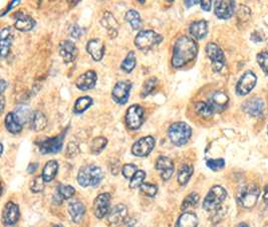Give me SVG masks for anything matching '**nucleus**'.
Segmentation results:
<instances>
[{
    "label": "nucleus",
    "instance_id": "35",
    "mask_svg": "<svg viewBox=\"0 0 268 227\" xmlns=\"http://www.w3.org/2000/svg\"><path fill=\"white\" fill-rule=\"evenodd\" d=\"M195 111H196V113L198 114V115L200 117L205 118V119L212 118V116L215 114V112L212 109V107L210 106L209 103H206V102L197 103L195 105Z\"/></svg>",
    "mask_w": 268,
    "mask_h": 227
},
{
    "label": "nucleus",
    "instance_id": "32",
    "mask_svg": "<svg viewBox=\"0 0 268 227\" xmlns=\"http://www.w3.org/2000/svg\"><path fill=\"white\" fill-rule=\"evenodd\" d=\"M75 193H76V189L73 186L65 185V184H61V185L58 187V190H56L54 198H56V199H58V202L61 203L63 200L72 198L75 195Z\"/></svg>",
    "mask_w": 268,
    "mask_h": 227
},
{
    "label": "nucleus",
    "instance_id": "49",
    "mask_svg": "<svg viewBox=\"0 0 268 227\" xmlns=\"http://www.w3.org/2000/svg\"><path fill=\"white\" fill-rule=\"evenodd\" d=\"M37 167H38V164L37 163H32V164H31L30 166H28V168H27V171H28V173H33V172H35V170L37 169Z\"/></svg>",
    "mask_w": 268,
    "mask_h": 227
},
{
    "label": "nucleus",
    "instance_id": "10",
    "mask_svg": "<svg viewBox=\"0 0 268 227\" xmlns=\"http://www.w3.org/2000/svg\"><path fill=\"white\" fill-rule=\"evenodd\" d=\"M256 82L257 78L255 74L251 72V70H247V72H245L243 76L239 79L236 84V94L241 97L248 95L253 89H254Z\"/></svg>",
    "mask_w": 268,
    "mask_h": 227
},
{
    "label": "nucleus",
    "instance_id": "18",
    "mask_svg": "<svg viewBox=\"0 0 268 227\" xmlns=\"http://www.w3.org/2000/svg\"><path fill=\"white\" fill-rule=\"evenodd\" d=\"M14 26L20 32H31L35 26V21L30 16L18 11L14 14Z\"/></svg>",
    "mask_w": 268,
    "mask_h": 227
},
{
    "label": "nucleus",
    "instance_id": "48",
    "mask_svg": "<svg viewBox=\"0 0 268 227\" xmlns=\"http://www.w3.org/2000/svg\"><path fill=\"white\" fill-rule=\"evenodd\" d=\"M211 5H212V1H210V0H204V1H200V6L204 11H209L211 9Z\"/></svg>",
    "mask_w": 268,
    "mask_h": 227
},
{
    "label": "nucleus",
    "instance_id": "20",
    "mask_svg": "<svg viewBox=\"0 0 268 227\" xmlns=\"http://www.w3.org/2000/svg\"><path fill=\"white\" fill-rule=\"evenodd\" d=\"M208 103L210 104L211 107H212V109L214 110L215 113L223 112L224 110H226V108L228 106L229 97L225 93H223L221 91H217L211 95Z\"/></svg>",
    "mask_w": 268,
    "mask_h": 227
},
{
    "label": "nucleus",
    "instance_id": "33",
    "mask_svg": "<svg viewBox=\"0 0 268 227\" xmlns=\"http://www.w3.org/2000/svg\"><path fill=\"white\" fill-rule=\"evenodd\" d=\"M193 172H194V169L192 166L190 165H183L180 169H179V172H178V183L180 184V185L184 186L186 185V184L189 182L190 178L192 177L193 175Z\"/></svg>",
    "mask_w": 268,
    "mask_h": 227
},
{
    "label": "nucleus",
    "instance_id": "47",
    "mask_svg": "<svg viewBox=\"0 0 268 227\" xmlns=\"http://www.w3.org/2000/svg\"><path fill=\"white\" fill-rule=\"evenodd\" d=\"M70 34H72V36L75 38H79L82 35V30L79 26L74 25L72 26V28H70Z\"/></svg>",
    "mask_w": 268,
    "mask_h": 227
},
{
    "label": "nucleus",
    "instance_id": "36",
    "mask_svg": "<svg viewBox=\"0 0 268 227\" xmlns=\"http://www.w3.org/2000/svg\"><path fill=\"white\" fill-rule=\"evenodd\" d=\"M125 18L133 27V30L137 31L141 27V25H142V19H141L139 12H137L134 9H130L128 12H126Z\"/></svg>",
    "mask_w": 268,
    "mask_h": 227
},
{
    "label": "nucleus",
    "instance_id": "2",
    "mask_svg": "<svg viewBox=\"0 0 268 227\" xmlns=\"http://www.w3.org/2000/svg\"><path fill=\"white\" fill-rule=\"evenodd\" d=\"M104 178L103 170L96 165H87L79 169L78 182L82 187H95L102 182Z\"/></svg>",
    "mask_w": 268,
    "mask_h": 227
},
{
    "label": "nucleus",
    "instance_id": "23",
    "mask_svg": "<svg viewBox=\"0 0 268 227\" xmlns=\"http://www.w3.org/2000/svg\"><path fill=\"white\" fill-rule=\"evenodd\" d=\"M87 50L92 55L94 61L100 62L104 58L105 45L103 44L102 40L97 39V38H94V39H91L88 41Z\"/></svg>",
    "mask_w": 268,
    "mask_h": 227
},
{
    "label": "nucleus",
    "instance_id": "24",
    "mask_svg": "<svg viewBox=\"0 0 268 227\" xmlns=\"http://www.w3.org/2000/svg\"><path fill=\"white\" fill-rule=\"evenodd\" d=\"M102 24L106 28L110 37H116L118 35V28H119V23L114 17V16L109 11L105 12L103 18H102Z\"/></svg>",
    "mask_w": 268,
    "mask_h": 227
},
{
    "label": "nucleus",
    "instance_id": "54",
    "mask_svg": "<svg viewBox=\"0 0 268 227\" xmlns=\"http://www.w3.org/2000/svg\"><path fill=\"white\" fill-rule=\"evenodd\" d=\"M53 227H63L62 224H56V225H54Z\"/></svg>",
    "mask_w": 268,
    "mask_h": 227
},
{
    "label": "nucleus",
    "instance_id": "12",
    "mask_svg": "<svg viewBox=\"0 0 268 227\" xmlns=\"http://www.w3.org/2000/svg\"><path fill=\"white\" fill-rule=\"evenodd\" d=\"M110 207V193H102L94 201L93 210L94 214L96 218L102 219L106 215L109 214Z\"/></svg>",
    "mask_w": 268,
    "mask_h": 227
},
{
    "label": "nucleus",
    "instance_id": "28",
    "mask_svg": "<svg viewBox=\"0 0 268 227\" xmlns=\"http://www.w3.org/2000/svg\"><path fill=\"white\" fill-rule=\"evenodd\" d=\"M12 38L13 34L11 32L10 27H5L1 31V40H0V46H1V56L5 58L8 54L11 45H12Z\"/></svg>",
    "mask_w": 268,
    "mask_h": 227
},
{
    "label": "nucleus",
    "instance_id": "1",
    "mask_svg": "<svg viewBox=\"0 0 268 227\" xmlns=\"http://www.w3.org/2000/svg\"><path fill=\"white\" fill-rule=\"evenodd\" d=\"M198 53V46L196 41L186 35L179 37L173 48L172 65L175 68H181L195 60Z\"/></svg>",
    "mask_w": 268,
    "mask_h": 227
},
{
    "label": "nucleus",
    "instance_id": "13",
    "mask_svg": "<svg viewBox=\"0 0 268 227\" xmlns=\"http://www.w3.org/2000/svg\"><path fill=\"white\" fill-rule=\"evenodd\" d=\"M156 141L152 136H147L138 140L132 147L133 155L137 157H146L155 148Z\"/></svg>",
    "mask_w": 268,
    "mask_h": 227
},
{
    "label": "nucleus",
    "instance_id": "30",
    "mask_svg": "<svg viewBox=\"0 0 268 227\" xmlns=\"http://www.w3.org/2000/svg\"><path fill=\"white\" fill-rule=\"evenodd\" d=\"M47 121L46 116L41 112H33L31 116V127L35 132L44 130L47 127Z\"/></svg>",
    "mask_w": 268,
    "mask_h": 227
},
{
    "label": "nucleus",
    "instance_id": "26",
    "mask_svg": "<svg viewBox=\"0 0 268 227\" xmlns=\"http://www.w3.org/2000/svg\"><path fill=\"white\" fill-rule=\"evenodd\" d=\"M6 129L12 134H19L22 131V123L14 113H8L5 117Z\"/></svg>",
    "mask_w": 268,
    "mask_h": 227
},
{
    "label": "nucleus",
    "instance_id": "53",
    "mask_svg": "<svg viewBox=\"0 0 268 227\" xmlns=\"http://www.w3.org/2000/svg\"><path fill=\"white\" fill-rule=\"evenodd\" d=\"M237 227H249V226H248L246 223H243V222H242V223H240V224H238Z\"/></svg>",
    "mask_w": 268,
    "mask_h": 227
},
{
    "label": "nucleus",
    "instance_id": "21",
    "mask_svg": "<svg viewBox=\"0 0 268 227\" xmlns=\"http://www.w3.org/2000/svg\"><path fill=\"white\" fill-rule=\"evenodd\" d=\"M60 53L64 63H73L78 55V49L73 41L63 40L60 45Z\"/></svg>",
    "mask_w": 268,
    "mask_h": 227
},
{
    "label": "nucleus",
    "instance_id": "40",
    "mask_svg": "<svg viewBox=\"0 0 268 227\" xmlns=\"http://www.w3.org/2000/svg\"><path fill=\"white\" fill-rule=\"evenodd\" d=\"M146 178V173L143 170H138L137 173L130 180V188L136 189L141 187L144 184V180Z\"/></svg>",
    "mask_w": 268,
    "mask_h": 227
},
{
    "label": "nucleus",
    "instance_id": "38",
    "mask_svg": "<svg viewBox=\"0 0 268 227\" xmlns=\"http://www.w3.org/2000/svg\"><path fill=\"white\" fill-rule=\"evenodd\" d=\"M108 140L105 137H96L91 144V152L93 154H100L107 146Z\"/></svg>",
    "mask_w": 268,
    "mask_h": 227
},
{
    "label": "nucleus",
    "instance_id": "31",
    "mask_svg": "<svg viewBox=\"0 0 268 227\" xmlns=\"http://www.w3.org/2000/svg\"><path fill=\"white\" fill-rule=\"evenodd\" d=\"M58 172H59V163H58V161L50 160L45 165L44 170H42L41 176H42V178L45 179L46 182H50L55 178Z\"/></svg>",
    "mask_w": 268,
    "mask_h": 227
},
{
    "label": "nucleus",
    "instance_id": "15",
    "mask_svg": "<svg viewBox=\"0 0 268 227\" xmlns=\"http://www.w3.org/2000/svg\"><path fill=\"white\" fill-rule=\"evenodd\" d=\"M128 217V209L124 204H118L110 209L108 214V223L110 226H118Z\"/></svg>",
    "mask_w": 268,
    "mask_h": 227
},
{
    "label": "nucleus",
    "instance_id": "22",
    "mask_svg": "<svg viewBox=\"0 0 268 227\" xmlns=\"http://www.w3.org/2000/svg\"><path fill=\"white\" fill-rule=\"evenodd\" d=\"M242 110L251 117H259L264 110L263 101L259 97H252L243 104Z\"/></svg>",
    "mask_w": 268,
    "mask_h": 227
},
{
    "label": "nucleus",
    "instance_id": "17",
    "mask_svg": "<svg viewBox=\"0 0 268 227\" xmlns=\"http://www.w3.org/2000/svg\"><path fill=\"white\" fill-rule=\"evenodd\" d=\"M156 169L160 172L162 179L167 181L172 177L174 173V163L166 156H160L156 161Z\"/></svg>",
    "mask_w": 268,
    "mask_h": 227
},
{
    "label": "nucleus",
    "instance_id": "39",
    "mask_svg": "<svg viewBox=\"0 0 268 227\" xmlns=\"http://www.w3.org/2000/svg\"><path fill=\"white\" fill-rule=\"evenodd\" d=\"M199 202V195L193 192V193H190L184 200H183L182 202V205H181V209L183 211H186L187 209L191 208V207H194L196 206L197 204H198Z\"/></svg>",
    "mask_w": 268,
    "mask_h": 227
},
{
    "label": "nucleus",
    "instance_id": "34",
    "mask_svg": "<svg viewBox=\"0 0 268 227\" xmlns=\"http://www.w3.org/2000/svg\"><path fill=\"white\" fill-rule=\"evenodd\" d=\"M93 103H94V101L91 97H89V96L80 97L75 103L74 112L76 114H81L83 112H86L88 109H90L92 107Z\"/></svg>",
    "mask_w": 268,
    "mask_h": 227
},
{
    "label": "nucleus",
    "instance_id": "37",
    "mask_svg": "<svg viewBox=\"0 0 268 227\" xmlns=\"http://www.w3.org/2000/svg\"><path fill=\"white\" fill-rule=\"evenodd\" d=\"M137 65V59H136V54L134 51H130L128 54H126V59L121 65V68L126 73H131L132 70L136 67Z\"/></svg>",
    "mask_w": 268,
    "mask_h": 227
},
{
    "label": "nucleus",
    "instance_id": "43",
    "mask_svg": "<svg viewBox=\"0 0 268 227\" xmlns=\"http://www.w3.org/2000/svg\"><path fill=\"white\" fill-rule=\"evenodd\" d=\"M257 63L266 76H268V52L261 51L256 56Z\"/></svg>",
    "mask_w": 268,
    "mask_h": 227
},
{
    "label": "nucleus",
    "instance_id": "14",
    "mask_svg": "<svg viewBox=\"0 0 268 227\" xmlns=\"http://www.w3.org/2000/svg\"><path fill=\"white\" fill-rule=\"evenodd\" d=\"M20 217L19 207L13 202H7L2 212V222L5 226H12L16 224Z\"/></svg>",
    "mask_w": 268,
    "mask_h": 227
},
{
    "label": "nucleus",
    "instance_id": "52",
    "mask_svg": "<svg viewBox=\"0 0 268 227\" xmlns=\"http://www.w3.org/2000/svg\"><path fill=\"white\" fill-rule=\"evenodd\" d=\"M0 82H1V83H0V86H1V94H3L4 90L6 88V82H5L4 80H1V81H0Z\"/></svg>",
    "mask_w": 268,
    "mask_h": 227
},
{
    "label": "nucleus",
    "instance_id": "5",
    "mask_svg": "<svg viewBox=\"0 0 268 227\" xmlns=\"http://www.w3.org/2000/svg\"><path fill=\"white\" fill-rule=\"evenodd\" d=\"M227 197V191L222 186L215 185L209 190L203 201V208L206 211H213L219 208Z\"/></svg>",
    "mask_w": 268,
    "mask_h": 227
},
{
    "label": "nucleus",
    "instance_id": "7",
    "mask_svg": "<svg viewBox=\"0 0 268 227\" xmlns=\"http://www.w3.org/2000/svg\"><path fill=\"white\" fill-rule=\"evenodd\" d=\"M145 120L144 109L140 105L131 106L126 114V124L130 130H138Z\"/></svg>",
    "mask_w": 268,
    "mask_h": 227
},
{
    "label": "nucleus",
    "instance_id": "29",
    "mask_svg": "<svg viewBox=\"0 0 268 227\" xmlns=\"http://www.w3.org/2000/svg\"><path fill=\"white\" fill-rule=\"evenodd\" d=\"M198 217L193 212H184L178 218L175 227H197Z\"/></svg>",
    "mask_w": 268,
    "mask_h": 227
},
{
    "label": "nucleus",
    "instance_id": "27",
    "mask_svg": "<svg viewBox=\"0 0 268 227\" xmlns=\"http://www.w3.org/2000/svg\"><path fill=\"white\" fill-rule=\"evenodd\" d=\"M68 212L73 221L76 223H79L81 222L84 213H86V207L79 201H74L69 203Z\"/></svg>",
    "mask_w": 268,
    "mask_h": 227
},
{
    "label": "nucleus",
    "instance_id": "25",
    "mask_svg": "<svg viewBox=\"0 0 268 227\" xmlns=\"http://www.w3.org/2000/svg\"><path fill=\"white\" fill-rule=\"evenodd\" d=\"M189 32L195 39H203L208 33V22L206 20H198L191 23Z\"/></svg>",
    "mask_w": 268,
    "mask_h": 227
},
{
    "label": "nucleus",
    "instance_id": "16",
    "mask_svg": "<svg viewBox=\"0 0 268 227\" xmlns=\"http://www.w3.org/2000/svg\"><path fill=\"white\" fill-rule=\"evenodd\" d=\"M235 11V1H226V0H220L215 2L214 12L215 16L220 19H229Z\"/></svg>",
    "mask_w": 268,
    "mask_h": 227
},
{
    "label": "nucleus",
    "instance_id": "55",
    "mask_svg": "<svg viewBox=\"0 0 268 227\" xmlns=\"http://www.w3.org/2000/svg\"><path fill=\"white\" fill-rule=\"evenodd\" d=\"M267 134H268V129H267Z\"/></svg>",
    "mask_w": 268,
    "mask_h": 227
},
{
    "label": "nucleus",
    "instance_id": "50",
    "mask_svg": "<svg viewBox=\"0 0 268 227\" xmlns=\"http://www.w3.org/2000/svg\"><path fill=\"white\" fill-rule=\"evenodd\" d=\"M263 200L265 202L266 205H268V186L265 187L264 189V193H263Z\"/></svg>",
    "mask_w": 268,
    "mask_h": 227
},
{
    "label": "nucleus",
    "instance_id": "51",
    "mask_svg": "<svg viewBox=\"0 0 268 227\" xmlns=\"http://www.w3.org/2000/svg\"><path fill=\"white\" fill-rule=\"evenodd\" d=\"M184 3H185V5H186L187 7H190V6L195 5V4H197V3H200V1H185Z\"/></svg>",
    "mask_w": 268,
    "mask_h": 227
},
{
    "label": "nucleus",
    "instance_id": "42",
    "mask_svg": "<svg viewBox=\"0 0 268 227\" xmlns=\"http://www.w3.org/2000/svg\"><path fill=\"white\" fill-rule=\"evenodd\" d=\"M140 189H141V192L149 197H155L158 193L157 185H155V184H151V183H144L143 185L140 187Z\"/></svg>",
    "mask_w": 268,
    "mask_h": 227
},
{
    "label": "nucleus",
    "instance_id": "46",
    "mask_svg": "<svg viewBox=\"0 0 268 227\" xmlns=\"http://www.w3.org/2000/svg\"><path fill=\"white\" fill-rule=\"evenodd\" d=\"M207 167L212 171H219L225 167L224 159H210L207 161Z\"/></svg>",
    "mask_w": 268,
    "mask_h": 227
},
{
    "label": "nucleus",
    "instance_id": "3",
    "mask_svg": "<svg viewBox=\"0 0 268 227\" xmlns=\"http://www.w3.org/2000/svg\"><path fill=\"white\" fill-rule=\"evenodd\" d=\"M192 136L191 127L184 122L174 123L168 130V137L175 146H184Z\"/></svg>",
    "mask_w": 268,
    "mask_h": 227
},
{
    "label": "nucleus",
    "instance_id": "9",
    "mask_svg": "<svg viewBox=\"0 0 268 227\" xmlns=\"http://www.w3.org/2000/svg\"><path fill=\"white\" fill-rule=\"evenodd\" d=\"M205 51L211 63H212L213 69L215 72H220L225 65V55L222 49L214 42H209L205 48Z\"/></svg>",
    "mask_w": 268,
    "mask_h": 227
},
{
    "label": "nucleus",
    "instance_id": "41",
    "mask_svg": "<svg viewBox=\"0 0 268 227\" xmlns=\"http://www.w3.org/2000/svg\"><path fill=\"white\" fill-rule=\"evenodd\" d=\"M157 79L156 78H151L149 80H147L145 82H144V86H143V89H142V93H141V97H145L147 96H149L150 94L153 93V91L155 90V88H156L157 86Z\"/></svg>",
    "mask_w": 268,
    "mask_h": 227
},
{
    "label": "nucleus",
    "instance_id": "45",
    "mask_svg": "<svg viewBox=\"0 0 268 227\" xmlns=\"http://www.w3.org/2000/svg\"><path fill=\"white\" fill-rule=\"evenodd\" d=\"M138 167L135 164H126L122 169V174L126 179H132V177L137 173Z\"/></svg>",
    "mask_w": 268,
    "mask_h": 227
},
{
    "label": "nucleus",
    "instance_id": "8",
    "mask_svg": "<svg viewBox=\"0 0 268 227\" xmlns=\"http://www.w3.org/2000/svg\"><path fill=\"white\" fill-rule=\"evenodd\" d=\"M66 134V130L63 131L58 137L48 138L38 143V148L41 154H56L63 149V139Z\"/></svg>",
    "mask_w": 268,
    "mask_h": 227
},
{
    "label": "nucleus",
    "instance_id": "11",
    "mask_svg": "<svg viewBox=\"0 0 268 227\" xmlns=\"http://www.w3.org/2000/svg\"><path fill=\"white\" fill-rule=\"evenodd\" d=\"M132 90V83L128 81H118L111 91L112 100L120 105H124L129 100Z\"/></svg>",
    "mask_w": 268,
    "mask_h": 227
},
{
    "label": "nucleus",
    "instance_id": "6",
    "mask_svg": "<svg viewBox=\"0 0 268 227\" xmlns=\"http://www.w3.org/2000/svg\"><path fill=\"white\" fill-rule=\"evenodd\" d=\"M260 195V189L255 184L244 186L238 193L237 201L243 208L250 209L255 206Z\"/></svg>",
    "mask_w": 268,
    "mask_h": 227
},
{
    "label": "nucleus",
    "instance_id": "4",
    "mask_svg": "<svg viewBox=\"0 0 268 227\" xmlns=\"http://www.w3.org/2000/svg\"><path fill=\"white\" fill-rule=\"evenodd\" d=\"M163 41V36L154 31H141L135 37V46L144 52L153 49Z\"/></svg>",
    "mask_w": 268,
    "mask_h": 227
},
{
    "label": "nucleus",
    "instance_id": "44",
    "mask_svg": "<svg viewBox=\"0 0 268 227\" xmlns=\"http://www.w3.org/2000/svg\"><path fill=\"white\" fill-rule=\"evenodd\" d=\"M45 179L42 178V176H37L35 177L32 184H31V190L33 192V193H39L41 192L42 190L45 189Z\"/></svg>",
    "mask_w": 268,
    "mask_h": 227
},
{
    "label": "nucleus",
    "instance_id": "19",
    "mask_svg": "<svg viewBox=\"0 0 268 227\" xmlns=\"http://www.w3.org/2000/svg\"><path fill=\"white\" fill-rule=\"evenodd\" d=\"M96 81H97L96 73L94 72V70H88V72H86L78 78L76 81V86L80 91H89L95 88Z\"/></svg>",
    "mask_w": 268,
    "mask_h": 227
}]
</instances>
